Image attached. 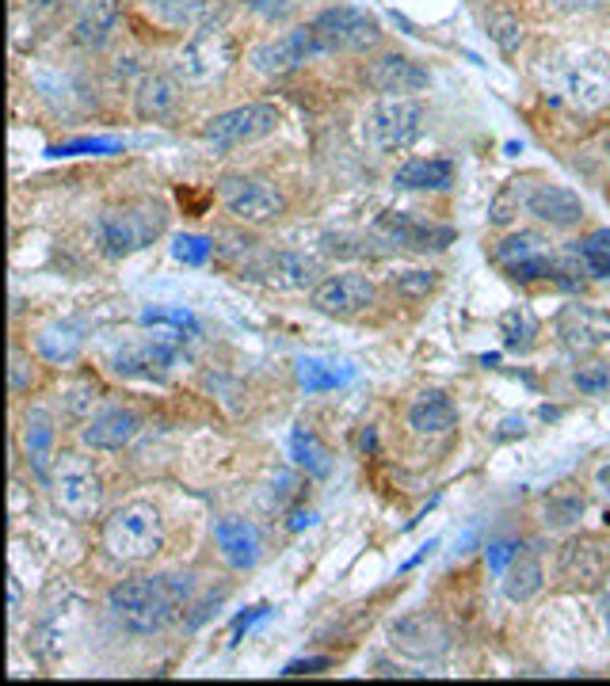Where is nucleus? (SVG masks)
I'll return each mask as SVG.
<instances>
[{"mask_svg": "<svg viewBox=\"0 0 610 686\" xmlns=\"http://www.w3.org/2000/svg\"><path fill=\"white\" fill-rule=\"evenodd\" d=\"M195 591V576H179V573H145V576H130V580L115 584L107 591V610L111 618L134 638H153L164 633L168 625H176L184 618V610L192 607Z\"/></svg>", "mask_w": 610, "mask_h": 686, "instance_id": "nucleus-1", "label": "nucleus"}, {"mask_svg": "<svg viewBox=\"0 0 610 686\" xmlns=\"http://www.w3.org/2000/svg\"><path fill=\"white\" fill-rule=\"evenodd\" d=\"M100 542L107 549V557L119 560V565H150L156 553L168 542L164 531V519L153 503L134 500L115 508L100 526Z\"/></svg>", "mask_w": 610, "mask_h": 686, "instance_id": "nucleus-2", "label": "nucleus"}, {"mask_svg": "<svg viewBox=\"0 0 610 686\" xmlns=\"http://www.w3.org/2000/svg\"><path fill=\"white\" fill-rule=\"evenodd\" d=\"M168 210L153 198H134V203L111 206L96 218V241L107 260H127V255L150 248L156 237H164Z\"/></svg>", "mask_w": 610, "mask_h": 686, "instance_id": "nucleus-3", "label": "nucleus"}, {"mask_svg": "<svg viewBox=\"0 0 610 686\" xmlns=\"http://www.w3.org/2000/svg\"><path fill=\"white\" fill-rule=\"evenodd\" d=\"M424 130V104L416 96H378L362 115V134L374 153H405Z\"/></svg>", "mask_w": 610, "mask_h": 686, "instance_id": "nucleus-4", "label": "nucleus"}, {"mask_svg": "<svg viewBox=\"0 0 610 686\" xmlns=\"http://www.w3.org/2000/svg\"><path fill=\"white\" fill-rule=\"evenodd\" d=\"M51 492H54V503L65 511L69 519H77V523H88V519L100 515L104 508V477L96 473V466L88 458H80V454H62V458H54L51 466Z\"/></svg>", "mask_w": 610, "mask_h": 686, "instance_id": "nucleus-5", "label": "nucleus"}, {"mask_svg": "<svg viewBox=\"0 0 610 686\" xmlns=\"http://www.w3.org/2000/svg\"><path fill=\"white\" fill-rule=\"evenodd\" d=\"M320 54H367L382 43V28L370 12L351 4H328L309 20Z\"/></svg>", "mask_w": 610, "mask_h": 686, "instance_id": "nucleus-6", "label": "nucleus"}, {"mask_svg": "<svg viewBox=\"0 0 610 686\" xmlns=\"http://www.w3.org/2000/svg\"><path fill=\"white\" fill-rule=\"evenodd\" d=\"M370 233H374L382 244L397 248V252H412V255L447 252V248L458 241V233L450 226L427 221L412 210H382L374 221H370Z\"/></svg>", "mask_w": 610, "mask_h": 686, "instance_id": "nucleus-7", "label": "nucleus"}, {"mask_svg": "<svg viewBox=\"0 0 610 686\" xmlns=\"http://www.w3.org/2000/svg\"><path fill=\"white\" fill-rule=\"evenodd\" d=\"M218 198L237 221L244 226H268L286 214V195L279 184L263 176H221L218 179Z\"/></svg>", "mask_w": 610, "mask_h": 686, "instance_id": "nucleus-8", "label": "nucleus"}, {"mask_svg": "<svg viewBox=\"0 0 610 686\" xmlns=\"http://www.w3.org/2000/svg\"><path fill=\"white\" fill-rule=\"evenodd\" d=\"M492 263L519 286L542 283V279H554L557 255L549 248L546 237L531 233V229H519V233H508L504 241L492 248Z\"/></svg>", "mask_w": 610, "mask_h": 686, "instance_id": "nucleus-9", "label": "nucleus"}, {"mask_svg": "<svg viewBox=\"0 0 610 686\" xmlns=\"http://www.w3.org/2000/svg\"><path fill=\"white\" fill-rule=\"evenodd\" d=\"M279 130V107L275 104H241L229 111L206 119L203 138L214 149H241L252 142H263Z\"/></svg>", "mask_w": 610, "mask_h": 686, "instance_id": "nucleus-10", "label": "nucleus"}, {"mask_svg": "<svg viewBox=\"0 0 610 686\" xmlns=\"http://www.w3.org/2000/svg\"><path fill=\"white\" fill-rule=\"evenodd\" d=\"M179 336L184 333H164L145 336L111 355V370L130 382H164L179 362Z\"/></svg>", "mask_w": 610, "mask_h": 686, "instance_id": "nucleus-11", "label": "nucleus"}, {"mask_svg": "<svg viewBox=\"0 0 610 686\" xmlns=\"http://www.w3.org/2000/svg\"><path fill=\"white\" fill-rule=\"evenodd\" d=\"M378 302V283L362 271H340V275H325L309 291L313 313L333 320H351L359 313H367Z\"/></svg>", "mask_w": 610, "mask_h": 686, "instance_id": "nucleus-12", "label": "nucleus"}, {"mask_svg": "<svg viewBox=\"0 0 610 686\" xmlns=\"http://www.w3.org/2000/svg\"><path fill=\"white\" fill-rule=\"evenodd\" d=\"M557 92L580 111L610 104V62L599 54H576L557 65Z\"/></svg>", "mask_w": 610, "mask_h": 686, "instance_id": "nucleus-13", "label": "nucleus"}, {"mask_svg": "<svg viewBox=\"0 0 610 686\" xmlns=\"http://www.w3.org/2000/svg\"><path fill=\"white\" fill-rule=\"evenodd\" d=\"M313 57H325V54H320L309 23L283 31V35L263 39V43H255L249 50V65L255 73H263V77H286V73L302 69V65L313 62Z\"/></svg>", "mask_w": 610, "mask_h": 686, "instance_id": "nucleus-14", "label": "nucleus"}, {"mask_svg": "<svg viewBox=\"0 0 610 686\" xmlns=\"http://www.w3.org/2000/svg\"><path fill=\"white\" fill-rule=\"evenodd\" d=\"M390 649L405 660L427 664V660H439L450 649V633L432 610H409L390 625Z\"/></svg>", "mask_w": 610, "mask_h": 686, "instance_id": "nucleus-15", "label": "nucleus"}, {"mask_svg": "<svg viewBox=\"0 0 610 686\" xmlns=\"http://www.w3.org/2000/svg\"><path fill=\"white\" fill-rule=\"evenodd\" d=\"M233 57H237V50H233V43H229L226 31L203 28L184 43V54H179V77L192 80V85H210V80H218L221 73L233 65Z\"/></svg>", "mask_w": 610, "mask_h": 686, "instance_id": "nucleus-16", "label": "nucleus"}, {"mask_svg": "<svg viewBox=\"0 0 610 686\" xmlns=\"http://www.w3.org/2000/svg\"><path fill=\"white\" fill-rule=\"evenodd\" d=\"M362 80H367L378 96H416L432 85V73H427L416 57L390 50V54L370 57L367 69H362Z\"/></svg>", "mask_w": 610, "mask_h": 686, "instance_id": "nucleus-17", "label": "nucleus"}, {"mask_svg": "<svg viewBox=\"0 0 610 686\" xmlns=\"http://www.w3.org/2000/svg\"><path fill=\"white\" fill-rule=\"evenodd\" d=\"M214 545H218V557L226 560L233 573H252L263 557L260 526L241 515H221L218 523H214Z\"/></svg>", "mask_w": 610, "mask_h": 686, "instance_id": "nucleus-18", "label": "nucleus"}, {"mask_svg": "<svg viewBox=\"0 0 610 686\" xmlns=\"http://www.w3.org/2000/svg\"><path fill=\"white\" fill-rule=\"evenodd\" d=\"M142 432V416L134 409H122V404H107V409L92 412V416L80 424V443L88 450H122L130 446Z\"/></svg>", "mask_w": 610, "mask_h": 686, "instance_id": "nucleus-19", "label": "nucleus"}, {"mask_svg": "<svg viewBox=\"0 0 610 686\" xmlns=\"http://www.w3.org/2000/svg\"><path fill=\"white\" fill-rule=\"evenodd\" d=\"M557 340L568 351H599L610 344V313L596 309V305H565L557 317Z\"/></svg>", "mask_w": 610, "mask_h": 686, "instance_id": "nucleus-20", "label": "nucleus"}, {"mask_svg": "<svg viewBox=\"0 0 610 686\" xmlns=\"http://www.w3.org/2000/svg\"><path fill=\"white\" fill-rule=\"evenodd\" d=\"M122 8L119 0H80L77 15H73V43L80 50H104L119 35Z\"/></svg>", "mask_w": 610, "mask_h": 686, "instance_id": "nucleus-21", "label": "nucleus"}, {"mask_svg": "<svg viewBox=\"0 0 610 686\" xmlns=\"http://www.w3.org/2000/svg\"><path fill=\"white\" fill-rule=\"evenodd\" d=\"M526 214L542 221L549 229H576L584 221V198L573 192V187L560 184H534L531 203H526Z\"/></svg>", "mask_w": 610, "mask_h": 686, "instance_id": "nucleus-22", "label": "nucleus"}, {"mask_svg": "<svg viewBox=\"0 0 610 686\" xmlns=\"http://www.w3.org/2000/svg\"><path fill=\"white\" fill-rule=\"evenodd\" d=\"M455 184H458V168L450 156H412V161L397 164V172H393V187L397 192L447 195Z\"/></svg>", "mask_w": 610, "mask_h": 686, "instance_id": "nucleus-23", "label": "nucleus"}, {"mask_svg": "<svg viewBox=\"0 0 610 686\" xmlns=\"http://www.w3.org/2000/svg\"><path fill=\"white\" fill-rule=\"evenodd\" d=\"M405 420L416 435H424V439H439V435H450L458 427V404L443 390H420L409 401Z\"/></svg>", "mask_w": 610, "mask_h": 686, "instance_id": "nucleus-24", "label": "nucleus"}, {"mask_svg": "<svg viewBox=\"0 0 610 686\" xmlns=\"http://www.w3.org/2000/svg\"><path fill=\"white\" fill-rule=\"evenodd\" d=\"M20 446L28 454L31 469H35L43 481H51V466H54V446H57V424L46 409H28L20 420Z\"/></svg>", "mask_w": 610, "mask_h": 686, "instance_id": "nucleus-25", "label": "nucleus"}, {"mask_svg": "<svg viewBox=\"0 0 610 686\" xmlns=\"http://www.w3.org/2000/svg\"><path fill=\"white\" fill-rule=\"evenodd\" d=\"M610 576V549L599 538L568 542L560 549V580L565 584H599Z\"/></svg>", "mask_w": 610, "mask_h": 686, "instance_id": "nucleus-26", "label": "nucleus"}, {"mask_svg": "<svg viewBox=\"0 0 610 686\" xmlns=\"http://www.w3.org/2000/svg\"><path fill=\"white\" fill-rule=\"evenodd\" d=\"M263 275H268L271 286L279 291H313L325 275L317 255L305 252H271L268 263H263Z\"/></svg>", "mask_w": 610, "mask_h": 686, "instance_id": "nucleus-27", "label": "nucleus"}, {"mask_svg": "<svg viewBox=\"0 0 610 686\" xmlns=\"http://www.w3.org/2000/svg\"><path fill=\"white\" fill-rule=\"evenodd\" d=\"M179 104V85L164 73H142L134 85V115L142 122H164Z\"/></svg>", "mask_w": 610, "mask_h": 686, "instance_id": "nucleus-28", "label": "nucleus"}, {"mask_svg": "<svg viewBox=\"0 0 610 686\" xmlns=\"http://www.w3.org/2000/svg\"><path fill=\"white\" fill-rule=\"evenodd\" d=\"M35 351L39 359L65 367V362H77L85 351V325L80 320H51L35 333Z\"/></svg>", "mask_w": 610, "mask_h": 686, "instance_id": "nucleus-29", "label": "nucleus"}, {"mask_svg": "<svg viewBox=\"0 0 610 686\" xmlns=\"http://www.w3.org/2000/svg\"><path fill=\"white\" fill-rule=\"evenodd\" d=\"M542 584H546V568L534 553H519L504 573V595L511 602H531L542 591Z\"/></svg>", "mask_w": 610, "mask_h": 686, "instance_id": "nucleus-30", "label": "nucleus"}, {"mask_svg": "<svg viewBox=\"0 0 610 686\" xmlns=\"http://www.w3.org/2000/svg\"><path fill=\"white\" fill-rule=\"evenodd\" d=\"M531 192H534V179L531 176L508 179V184L500 187V195L492 198V206H489V221H492V226H511V221H515V214L526 210V203H531Z\"/></svg>", "mask_w": 610, "mask_h": 686, "instance_id": "nucleus-31", "label": "nucleus"}, {"mask_svg": "<svg viewBox=\"0 0 610 686\" xmlns=\"http://www.w3.org/2000/svg\"><path fill=\"white\" fill-rule=\"evenodd\" d=\"M291 454H294V461H298V466H302L309 477H328V469H333V461H328V450L317 443V435H313L305 424L294 427V435H291Z\"/></svg>", "mask_w": 610, "mask_h": 686, "instance_id": "nucleus-32", "label": "nucleus"}, {"mask_svg": "<svg viewBox=\"0 0 610 686\" xmlns=\"http://www.w3.org/2000/svg\"><path fill=\"white\" fill-rule=\"evenodd\" d=\"M500 336H504L508 351H526L534 347V336H538V317H534L526 305H515L500 317Z\"/></svg>", "mask_w": 610, "mask_h": 686, "instance_id": "nucleus-33", "label": "nucleus"}, {"mask_svg": "<svg viewBox=\"0 0 610 686\" xmlns=\"http://www.w3.org/2000/svg\"><path fill=\"white\" fill-rule=\"evenodd\" d=\"M573 248L591 279H610V229H591L580 241H573Z\"/></svg>", "mask_w": 610, "mask_h": 686, "instance_id": "nucleus-34", "label": "nucleus"}, {"mask_svg": "<svg viewBox=\"0 0 610 686\" xmlns=\"http://www.w3.org/2000/svg\"><path fill=\"white\" fill-rule=\"evenodd\" d=\"M145 8L164 23V28H187V23H199V15L206 12V0H142Z\"/></svg>", "mask_w": 610, "mask_h": 686, "instance_id": "nucleus-35", "label": "nucleus"}, {"mask_svg": "<svg viewBox=\"0 0 610 686\" xmlns=\"http://www.w3.org/2000/svg\"><path fill=\"white\" fill-rule=\"evenodd\" d=\"M584 508H588V500H584L580 492L554 496V500L546 503V526H549V531H568V526L580 523Z\"/></svg>", "mask_w": 610, "mask_h": 686, "instance_id": "nucleus-36", "label": "nucleus"}, {"mask_svg": "<svg viewBox=\"0 0 610 686\" xmlns=\"http://www.w3.org/2000/svg\"><path fill=\"white\" fill-rule=\"evenodd\" d=\"M573 385L584 396H607L610 393V362L607 359L580 362V367L573 370Z\"/></svg>", "mask_w": 610, "mask_h": 686, "instance_id": "nucleus-37", "label": "nucleus"}, {"mask_svg": "<svg viewBox=\"0 0 610 686\" xmlns=\"http://www.w3.org/2000/svg\"><path fill=\"white\" fill-rule=\"evenodd\" d=\"M439 286V271H401V275H393V291L401 297H409V302H424L427 294Z\"/></svg>", "mask_w": 610, "mask_h": 686, "instance_id": "nucleus-38", "label": "nucleus"}, {"mask_svg": "<svg viewBox=\"0 0 610 686\" xmlns=\"http://www.w3.org/2000/svg\"><path fill=\"white\" fill-rule=\"evenodd\" d=\"M172 255H176L179 263H187V268H203L214 255V241L199 233H179L176 241H172Z\"/></svg>", "mask_w": 610, "mask_h": 686, "instance_id": "nucleus-39", "label": "nucleus"}, {"mask_svg": "<svg viewBox=\"0 0 610 686\" xmlns=\"http://www.w3.org/2000/svg\"><path fill=\"white\" fill-rule=\"evenodd\" d=\"M229 599V588L221 584L218 591H206L203 599H192V607L184 610V625L187 630H199L203 622H210L214 618V610H221V602Z\"/></svg>", "mask_w": 610, "mask_h": 686, "instance_id": "nucleus-40", "label": "nucleus"}, {"mask_svg": "<svg viewBox=\"0 0 610 686\" xmlns=\"http://www.w3.org/2000/svg\"><path fill=\"white\" fill-rule=\"evenodd\" d=\"M31 385H35V367H31V359L20 347H12V359H8V390H12V396H23Z\"/></svg>", "mask_w": 610, "mask_h": 686, "instance_id": "nucleus-41", "label": "nucleus"}, {"mask_svg": "<svg viewBox=\"0 0 610 686\" xmlns=\"http://www.w3.org/2000/svg\"><path fill=\"white\" fill-rule=\"evenodd\" d=\"M122 142L119 138H77V142H65V145H54L51 153L54 156H85V153H119Z\"/></svg>", "mask_w": 610, "mask_h": 686, "instance_id": "nucleus-42", "label": "nucleus"}, {"mask_svg": "<svg viewBox=\"0 0 610 686\" xmlns=\"http://www.w3.org/2000/svg\"><path fill=\"white\" fill-rule=\"evenodd\" d=\"M489 35L497 39V46L504 50V54H515V50L523 46V28H519L515 15H492Z\"/></svg>", "mask_w": 610, "mask_h": 686, "instance_id": "nucleus-43", "label": "nucleus"}, {"mask_svg": "<svg viewBox=\"0 0 610 686\" xmlns=\"http://www.w3.org/2000/svg\"><path fill=\"white\" fill-rule=\"evenodd\" d=\"M65 396V404H69V412L73 416H92V404L100 401V385H92V382H80V385H69V390L62 393Z\"/></svg>", "mask_w": 610, "mask_h": 686, "instance_id": "nucleus-44", "label": "nucleus"}, {"mask_svg": "<svg viewBox=\"0 0 610 686\" xmlns=\"http://www.w3.org/2000/svg\"><path fill=\"white\" fill-rule=\"evenodd\" d=\"M244 8L263 23H286L294 15V0H244Z\"/></svg>", "mask_w": 610, "mask_h": 686, "instance_id": "nucleus-45", "label": "nucleus"}, {"mask_svg": "<svg viewBox=\"0 0 610 686\" xmlns=\"http://www.w3.org/2000/svg\"><path fill=\"white\" fill-rule=\"evenodd\" d=\"M142 325H172L176 333H184V328H187V333H195V328H199L187 309H145L142 313Z\"/></svg>", "mask_w": 610, "mask_h": 686, "instance_id": "nucleus-46", "label": "nucleus"}, {"mask_svg": "<svg viewBox=\"0 0 610 686\" xmlns=\"http://www.w3.org/2000/svg\"><path fill=\"white\" fill-rule=\"evenodd\" d=\"M519 553H523V545H519V542H511V538L492 542L489 549H484V560H489V573L504 576V573H508V565L519 557Z\"/></svg>", "mask_w": 610, "mask_h": 686, "instance_id": "nucleus-47", "label": "nucleus"}, {"mask_svg": "<svg viewBox=\"0 0 610 686\" xmlns=\"http://www.w3.org/2000/svg\"><path fill=\"white\" fill-rule=\"evenodd\" d=\"M73 4H77V0H23L31 20H43V23H54L57 15H65Z\"/></svg>", "mask_w": 610, "mask_h": 686, "instance_id": "nucleus-48", "label": "nucleus"}, {"mask_svg": "<svg viewBox=\"0 0 610 686\" xmlns=\"http://www.w3.org/2000/svg\"><path fill=\"white\" fill-rule=\"evenodd\" d=\"M298 378H302L305 390H325V385H336V374H328V370L320 367V362H313V359L298 362Z\"/></svg>", "mask_w": 610, "mask_h": 686, "instance_id": "nucleus-49", "label": "nucleus"}, {"mask_svg": "<svg viewBox=\"0 0 610 686\" xmlns=\"http://www.w3.org/2000/svg\"><path fill=\"white\" fill-rule=\"evenodd\" d=\"M328 667H333L328 656H302V660H291L279 675H320V672H328Z\"/></svg>", "mask_w": 610, "mask_h": 686, "instance_id": "nucleus-50", "label": "nucleus"}, {"mask_svg": "<svg viewBox=\"0 0 610 686\" xmlns=\"http://www.w3.org/2000/svg\"><path fill=\"white\" fill-rule=\"evenodd\" d=\"M268 614H271V607H268V602H260V607H252L249 614H241V618H237V622H233V641L241 638V633L249 630L252 622H260V618H268Z\"/></svg>", "mask_w": 610, "mask_h": 686, "instance_id": "nucleus-51", "label": "nucleus"}, {"mask_svg": "<svg viewBox=\"0 0 610 686\" xmlns=\"http://www.w3.org/2000/svg\"><path fill=\"white\" fill-rule=\"evenodd\" d=\"M500 427H504V432H500L497 439H511V435H526V420H523V416H508Z\"/></svg>", "mask_w": 610, "mask_h": 686, "instance_id": "nucleus-52", "label": "nucleus"}, {"mask_svg": "<svg viewBox=\"0 0 610 686\" xmlns=\"http://www.w3.org/2000/svg\"><path fill=\"white\" fill-rule=\"evenodd\" d=\"M309 523H313V511H305V515L298 511V515H294V523H291V531H302V526H309Z\"/></svg>", "mask_w": 610, "mask_h": 686, "instance_id": "nucleus-53", "label": "nucleus"}, {"mask_svg": "<svg viewBox=\"0 0 610 686\" xmlns=\"http://www.w3.org/2000/svg\"><path fill=\"white\" fill-rule=\"evenodd\" d=\"M359 446H362V450H374V427H367V432H362Z\"/></svg>", "mask_w": 610, "mask_h": 686, "instance_id": "nucleus-54", "label": "nucleus"}, {"mask_svg": "<svg viewBox=\"0 0 610 686\" xmlns=\"http://www.w3.org/2000/svg\"><path fill=\"white\" fill-rule=\"evenodd\" d=\"M596 481H599V489H607V492H610V466L599 469V473H596Z\"/></svg>", "mask_w": 610, "mask_h": 686, "instance_id": "nucleus-55", "label": "nucleus"}, {"mask_svg": "<svg viewBox=\"0 0 610 686\" xmlns=\"http://www.w3.org/2000/svg\"><path fill=\"white\" fill-rule=\"evenodd\" d=\"M607 618H610V576H607Z\"/></svg>", "mask_w": 610, "mask_h": 686, "instance_id": "nucleus-56", "label": "nucleus"}]
</instances>
